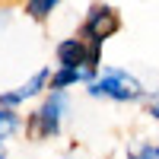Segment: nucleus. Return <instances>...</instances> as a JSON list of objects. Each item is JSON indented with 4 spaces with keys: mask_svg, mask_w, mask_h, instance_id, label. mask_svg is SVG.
Returning <instances> with one entry per match:
<instances>
[{
    "mask_svg": "<svg viewBox=\"0 0 159 159\" xmlns=\"http://www.w3.org/2000/svg\"><path fill=\"white\" fill-rule=\"evenodd\" d=\"M92 99H108V102H140L147 99L143 83L124 67H99L96 80L86 86Z\"/></svg>",
    "mask_w": 159,
    "mask_h": 159,
    "instance_id": "1",
    "label": "nucleus"
},
{
    "mask_svg": "<svg viewBox=\"0 0 159 159\" xmlns=\"http://www.w3.org/2000/svg\"><path fill=\"white\" fill-rule=\"evenodd\" d=\"M67 111H70L67 92H48L45 102L29 115L25 134H29L32 140H51V137H57L61 127H64V115H67Z\"/></svg>",
    "mask_w": 159,
    "mask_h": 159,
    "instance_id": "2",
    "label": "nucleus"
},
{
    "mask_svg": "<svg viewBox=\"0 0 159 159\" xmlns=\"http://www.w3.org/2000/svg\"><path fill=\"white\" fill-rule=\"evenodd\" d=\"M118 29H121V13L111 3H92L86 10V16H83V25H80V38H83L89 48L102 51V45L108 42V38H115Z\"/></svg>",
    "mask_w": 159,
    "mask_h": 159,
    "instance_id": "3",
    "label": "nucleus"
},
{
    "mask_svg": "<svg viewBox=\"0 0 159 159\" xmlns=\"http://www.w3.org/2000/svg\"><path fill=\"white\" fill-rule=\"evenodd\" d=\"M54 57H57V67H64V70H83L89 76V83L96 80V73L102 67V51L89 48L80 35L61 38L57 48H54Z\"/></svg>",
    "mask_w": 159,
    "mask_h": 159,
    "instance_id": "4",
    "label": "nucleus"
},
{
    "mask_svg": "<svg viewBox=\"0 0 159 159\" xmlns=\"http://www.w3.org/2000/svg\"><path fill=\"white\" fill-rule=\"evenodd\" d=\"M76 83H86V86H89V76H86L83 70H64V67H54L51 76H48V89H51V92H67V89L76 86Z\"/></svg>",
    "mask_w": 159,
    "mask_h": 159,
    "instance_id": "5",
    "label": "nucleus"
},
{
    "mask_svg": "<svg viewBox=\"0 0 159 159\" xmlns=\"http://www.w3.org/2000/svg\"><path fill=\"white\" fill-rule=\"evenodd\" d=\"M19 130H22V118H19V111L0 108V143L10 140V137H16Z\"/></svg>",
    "mask_w": 159,
    "mask_h": 159,
    "instance_id": "6",
    "label": "nucleus"
},
{
    "mask_svg": "<svg viewBox=\"0 0 159 159\" xmlns=\"http://www.w3.org/2000/svg\"><path fill=\"white\" fill-rule=\"evenodd\" d=\"M22 10H25V16H29V19L45 22V19H51V13L57 10V0H29Z\"/></svg>",
    "mask_w": 159,
    "mask_h": 159,
    "instance_id": "7",
    "label": "nucleus"
},
{
    "mask_svg": "<svg viewBox=\"0 0 159 159\" xmlns=\"http://www.w3.org/2000/svg\"><path fill=\"white\" fill-rule=\"evenodd\" d=\"M127 159H159L156 156V143H137V147H130Z\"/></svg>",
    "mask_w": 159,
    "mask_h": 159,
    "instance_id": "8",
    "label": "nucleus"
},
{
    "mask_svg": "<svg viewBox=\"0 0 159 159\" xmlns=\"http://www.w3.org/2000/svg\"><path fill=\"white\" fill-rule=\"evenodd\" d=\"M147 115L153 118V121H159V99H153V102H150V108H147Z\"/></svg>",
    "mask_w": 159,
    "mask_h": 159,
    "instance_id": "9",
    "label": "nucleus"
},
{
    "mask_svg": "<svg viewBox=\"0 0 159 159\" xmlns=\"http://www.w3.org/2000/svg\"><path fill=\"white\" fill-rule=\"evenodd\" d=\"M0 159H7V147H3V143H0Z\"/></svg>",
    "mask_w": 159,
    "mask_h": 159,
    "instance_id": "10",
    "label": "nucleus"
},
{
    "mask_svg": "<svg viewBox=\"0 0 159 159\" xmlns=\"http://www.w3.org/2000/svg\"><path fill=\"white\" fill-rule=\"evenodd\" d=\"M156 156H159V147H156Z\"/></svg>",
    "mask_w": 159,
    "mask_h": 159,
    "instance_id": "11",
    "label": "nucleus"
}]
</instances>
